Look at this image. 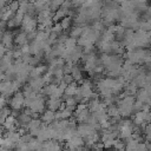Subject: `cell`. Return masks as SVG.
<instances>
[{"label": "cell", "mask_w": 151, "mask_h": 151, "mask_svg": "<svg viewBox=\"0 0 151 151\" xmlns=\"http://www.w3.org/2000/svg\"><path fill=\"white\" fill-rule=\"evenodd\" d=\"M84 142H85V145L91 149L96 143L100 142V134H99L98 132H96V133H93V134H91V136L84 138Z\"/></svg>", "instance_id": "10"}, {"label": "cell", "mask_w": 151, "mask_h": 151, "mask_svg": "<svg viewBox=\"0 0 151 151\" xmlns=\"http://www.w3.org/2000/svg\"><path fill=\"white\" fill-rule=\"evenodd\" d=\"M13 151H22V150H20V149H18V147H17V149H14Z\"/></svg>", "instance_id": "23"}, {"label": "cell", "mask_w": 151, "mask_h": 151, "mask_svg": "<svg viewBox=\"0 0 151 151\" xmlns=\"http://www.w3.org/2000/svg\"><path fill=\"white\" fill-rule=\"evenodd\" d=\"M2 80H5V73L0 71V83H1Z\"/></svg>", "instance_id": "22"}, {"label": "cell", "mask_w": 151, "mask_h": 151, "mask_svg": "<svg viewBox=\"0 0 151 151\" xmlns=\"http://www.w3.org/2000/svg\"><path fill=\"white\" fill-rule=\"evenodd\" d=\"M4 132H5V129H4V126H1V125H0V138H2Z\"/></svg>", "instance_id": "21"}, {"label": "cell", "mask_w": 151, "mask_h": 151, "mask_svg": "<svg viewBox=\"0 0 151 151\" xmlns=\"http://www.w3.org/2000/svg\"><path fill=\"white\" fill-rule=\"evenodd\" d=\"M71 74H72V77H73V79H74L76 81H80V80H83V72H81V70H80L76 64H74L73 67H72Z\"/></svg>", "instance_id": "14"}, {"label": "cell", "mask_w": 151, "mask_h": 151, "mask_svg": "<svg viewBox=\"0 0 151 151\" xmlns=\"http://www.w3.org/2000/svg\"><path fill=\"white\" fill-rule=\"evenodd\" d=\"M0 150H1V146H0Z\"/></svg>", "instance_id": "26"}, {"label": "cell", "mask_w": 151, "mask_h": 151, "mask_svg": "<svg viewBox=\"0 0 151 151\" xmlns=\"http://www.w3.org/2000/svg\"><path fill=\"white\" fill-rule=\"evenodd\" d=\"M124 146H125V144H124V142H122L120 139H114V142H113V149L114 150H124Z\"/></svg>", "instance_id": "17"}, {"label": "cell", "mask_w": 151, "mask_h": 151, "mask_svg": "<svg viewBox=\"0 0 151 151\" xmlns=\"http://www.w3.org/2000/svg\"><path fill=\"white\" fill-rule=\"evenodd\" d=\"M73 77H72V74H64V77H63V81L64 83H66L67 85H70V84H72L73 83Z\"/></svg>", "instance_id": "18"}, {"label": "cell", "mask_w": 151, "mask_h": 151, "mask_svg": "<svg viewBox=\"0 0 151 151\" xmlns=\"http://www.w3.org/2000/svg\"><path fill=\"white\" fill-rule=\"evenodd\" d=\"M41 151H63V145L58 140L48 139L42 143Z\"/></svg>", "instance_id": "5"}, {"label": "cell", "mask_w": 151, "mask_h": 151, "mask_svg": "<svg viewBox=\"0 0 151 151\" xmlns=\"http://www.w3.org/2000/svg\"><path fill=\"white\" fill-rule=\"evenodd\" d=\"M41 122L47 124V125H51L52 123L55 122V112L54 111H51V110H45L42 112V116H41Z\"/></svg>", "instance_id": "7"}, {"label": "cell", "mask_w": 151, "mask_h": 151, "mask_svg": "<svg viewBox=\"0 0 151 151\" xmlns=\"http://www.w3.org/2000/svg\"><path fill=\"white\" fill-rule=\"evenodd\" d=\"M67 14H70V11H68V9H66V8L60 7V8H58V9H57V12L53 14V20H54V21L63 20L64 18H66V17H67Z\"/></svg>", "instance_id": "13"}, {"label": "cell", "mask_w": 151, "mask_h": 151, "mask_svg": "<svg viewBox=\"0 0 151 151\" xmlns=\"http://www.w3.org/2000/svg\"><path fill=\"white\" fill-rule=\"evenodd\" d=\"M59 22H60V25H61L63 31H66V29H68V28L71 27V25H72V18L67 15L66 18H64L63 20H60Z\"/></svg>", "instance_id": "16"}, {"label": "cell", "mask_w": 151, "mask_h": 151, "mask_svg": "<svg viewBox=\"0 0 151 151\" xmlns=\"http://www.w3.org/2000/svg\"><path fill=\"white\" fill-rule=\"evenodd\" d=\"M14 42L17 44V45H19V46H24V45H26V44H28V38H27V33L26 32H20V33H18L17 35H15V38H14Z\"/></svg>", "instance_id": "12"}, {"label": "cell", "mask_w": 151, "mask_h": 151, "mask_svg": "<svg viewBox=\"0 0 151 151\" xmlns=\"http://www.w3.org/2000/svg\"><path fill=\"white\" fill-rule=\"evenodd\" d=\"M46 105H47V109L48 110L57 112L63 106V103H61V99L60 98H48V100L46 101Z\"/></svg>", "instance_id": "6"}, {"label": "cell", "mask_w": 151, "mask_h": 151, "mask_svg": "<svg viewBox=\"0 0 151 151\" xmlns=\"http://www.w3.org/2000/svg\"><path fill=\"white\" fill-rule=\"evenodd\" d=\"M28 85H29V86H31L35 92H39V91H41V90H42V87L45 86V81H44L42 77L33 78V79H31V80H29Z\"/></svg>", "instance_id": "8"}, {"label": "cell", "mask_w": 151, "mask_h": 151, "mask_svg": "<svg viewBox=\"0 0 151 151\" xmlns=\"http://www.w3.org/2000/svg\"><path fill=\"white\" fill-rule=\"evenodd\" d=\"M84 28H85V27H83V26H80V25L74 26V27L71 29V33H70L71 38H74V39L80 38L81 34H83V32H84Z\"/></svg>", "instance_id": "15"}, {"label": "cell", "mask_w": 151, "mask_h": 151, "mask_svg": "<svg viewBox=\"0 0 151 151\" xmlns=\"http://www.w3.org/2000/svg\"><path fill=\"white\" fill-rule=\"evenodd\" d=\"M134 98L132 96H125L123 97L122 100L118 101V110H119V114L123 117H129L133 109H134Z\"/></svg>", "instance_id": "1"}, {"label": "cell", "mask_w": 151, "mask_h": 151, "mask_svg": "<svg viewBox=\"0 0 151 151\" xmlns=\"http://www.w3.org/2000/svg\"><path fill=\"white\" fill-rule=\"evenodd\" d=\"M13 34L11 32H4V35H2V39H1V42L2 45L8 50V48H12L13 46Z\"/></svg>", "instance_id": "9"}, {"label": "cell", "mask_w": 151, "mask_h": 151, "mask_svg": "<svg viewBox=\"0 0 151 151\" xmlns=\"http://www.w3.org/2000/svg\"><path fill=\"white\" fill-rule=\"evenodd\" d=\"M6 103H7L6 97L2 96V94H0V110L4 109V107H6Z\"/></svg>", "instance_id": "19"}, {"label": "cell", "mask_w": 151, "mask_h": 151, "mask_svg": "<svg viewBox=\"0 0 151 151\" xmlns=\"http://www.w3.org/2000/svg\"><path fill=\"white\" fill-rule=\"evenodd\" d=\"M0 151H8V150H6V149H4V147H1V150Z\"/></svg>", "instance_id": "24"}, {"label": "cell", "mask_w": 151, "mask_h": 151, "mask_svg": "<svg viewBox=\"0 0 151 151\" xmlns=\"http://www.w3.org/2000/svg\"><path fill=\"white\" fill-rule=\"evenodd\" d=\"M6 52H7V48H6L2 44H0V59L6 54Z\"/></svg>", "instance_id": "20"}, {"label": "cell", "mask_w": 151, "mask_h": 151, "mask_svg": "<svg viewBox=\"0 0 151 151\" xmlns=\"http://www.w3.org/2000/svg\"><path fill=\"white\" fill-rule=\"evenodd\" d=\"M124 151H129V150H124Z\"/></svg>", "instance_id": "25"}, {"label": "cell", "mask_w": 151, "mask_h": 151, "mask_svg": "<svg viewBox=\"0 0 151 151\" xmlns=\"http://www.w3.org/2000/svg\"><path fill=\"white\" fill-rule=\"evenodd\" d=\"M24 32L26 33H31V32H35V28L38 26V20L34 19V17L31 15H25L22 19V24H21Z\"/></svg>", "instance_id": "3"}, {"label": "cell", "mask_w": 151, "mask_h": 151, "mask_svg": "<svg viewBox=\"0 0 151 151\" xmlns=\"http://www.w3.org/2000/svg\"><path fill=\"white\" fill-rule=\"evenodd\" d=\"M96 132H97V130L94 129V126L86 124V123H83V124L77 126V134H79L83 138H86V137H88Z\"/></svg>", "instance_id": "4"}, {"label": "cell", "mask_w": 151, "mask_h": 151, "mask_svg": "<svg viewBox=\"0 0 151 151\" xmlns=\"http://www.w3.org/2000/svg\"><path fill=\"white\" fill-rule=\"evenodd\" d=\"M78 88H79V87L77 86L76 83H72V84L67 85V87H66L65 91H64V97H65V99L68 98V97H76V94H77V92H78Z\"/></svg>", "instance_id": "11"}, {"label": "cell", "mask_w": 151, "mask_h": 151, "mask_svg": "<svg viewBox=\"0 0 151 151\" xmlns=\"http://www.w3.org/2000/svg\"><path fill=\"white\" fill-rule=\"evenodd\" d=\"M9 106L13 111H20L22 109V106H25V96L22 94V92H15L11 100H9Z\"/></svg>", "instance_id": "2"}]
</instances>
